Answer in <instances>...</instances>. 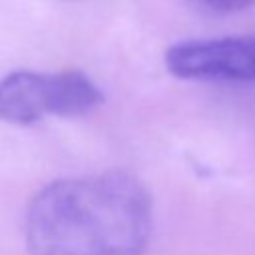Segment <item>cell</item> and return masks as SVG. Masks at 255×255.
<instances>
[{"label":"cell","instance_id":"obj_4","mask_svg":"<svg viewBox=\"0 0 255 255\" xmlns=\"http://www.w3.org/2000/svg\"><path fill=\"white\" fill-rule=\"evenodd\" d=\"M189 2L211 14H231L253 6L255 0H189Z\"/></svg>","mask_w":255,"mask_h":255},{"label":"cell","instance_id":"obj_3","mask_svg":"<svg viewBox=\"0 0 255 255\" xmlns=\"http://www.w3.org/2000/svg\"><path fill=\"white\" fill-rule=\"evenodd\" d=\"M167 70L183 80H255V36L193 40L165 52Z\"/></svg>","mask_w":255,"mask_h":255},{"label":"cell","instance_id":"obj_2","mask_svg":"<svg viewBox=\"0 0 255 255\" xmlns=\"http://www.w3.org/2000/svg\"><path fill=\"white\" fill-rule=\"evenodd\" d=\"M102 102L94 82L78 70L60 74L14 72L0 80V120L34 124L46 116H78Z\"/></svg>","mask_w":255,"mask_h":255},{"label":"cell","instance_id":"obj_1","mask_svg":"<svg viewBox=\"0 0 255 255\" xmlns=\"http://www.w3.org/2000/svg\"><path fill=\"white\" fill-rule=\"evenodd\" d=\"M149 229L145 187L120 171L54 181L26 213L32 255H139Z\"/></svg>","mask_w":255,"mask_h":255}]
</instances>
